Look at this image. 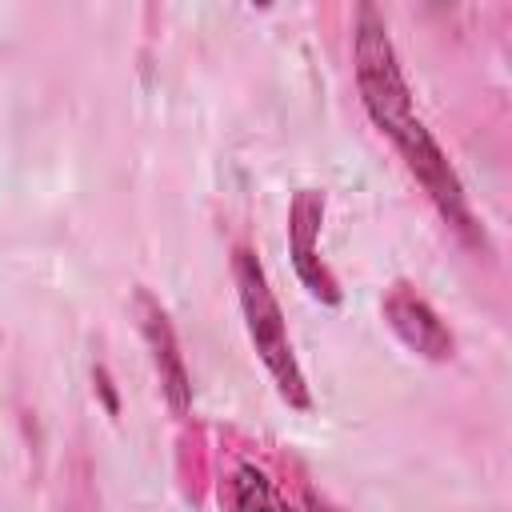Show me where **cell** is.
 <instances>
[{"mask_svg":"<svg viewBox=\"0 0 512 512\" xmlns=\"http://www.w3.org/2000/svg\"><path fill=\"white\" fill-rule=\"evenodd\" d=\"M352 60H356V88H360V104L368 112V120L396 144V152L404 156L408 172L420 180V188L428 192V200L440 208V216L468 240V244H484V232L468 208L464 184L456 176V168L448 164L444 148L436 144V136L424 128V120L412 108V92L408 80L400 72L392 36L384 16L372 4L356 8V32H352Z\"/></svg>","mask_w":512,"mask_h":512,"instance_id":"obj_1","label":"cell"},{"mask_svg":"<svg viewBox=\"0 0 512 512\" xmlns=\"http://www.w3.org/2000/svg\"><path fill=\"white\" fill-rule=\"evenodd\" d=\"M136 316H140V332H144V344L152 352V364H156L160 392H164L168 408L172 412H188V404H192V380H188V368H184L176 332L168 324V312L140 288L136 292Z\"/></svg>","mask_w":512,"mask_h":512,"instance_id":"obj_5","label":"cell"},{"mask_svg":"<svg viewBox=\"0 0 512 512\" xmlns=\"http://www.w3.org/2000/svg\"><path fill=\"white\" fill-rule=\"evenodd\" d=\"M228 508L232 512H292L288 500L268 480V472L256 464H236L228 480Z\"/></svg>","mask_w":512,"mask_h":512,"instance_id":"obj_6","label":"cell"},{"mask_svg":"<svg viewBox=\"0 0 512 512\" xmlns=\"http://www.w3.org/2000/svg\"><path fill=\"white\" fill-rule=\"evenodd\" d=\"M320 224H324V192L316 188H300L292 196V208H288V256H292V268L300 276V284L308 288L312 300L320 304H340V284L336 276L328 272V264L320 260Z\"/></svg>","mask_w":512,"mask_h":512,"instance_id":"obj_3","label":"cell"},{"mask_svg":"<svg viewBox=\"0 0 512 512\" xmlns=\"http://www.w3.org/2000/svg\"><path fill=\"white\" fill-rule=\"evenodd\" d=\"M96 380H100V392H104V400H108V412H116V396H112V380H108V372L96 368Z\"/></svg>","mask_w":512,"mask_h":512,"instance_id":"obj_7","label":"cell"},{"mask_svg":"<svg viewBox=\"0 0 512 512\" xmlns=\"http://www.w3.org/2000/svg\"><path fill=\"white\" fill-rule=\"evenodd\" d=\"M232 280H236V296H240V312H244V328H248V340L260 356V364L268 368L280 400L288 408H300L308 412L312 408V392H308V380L300 372V360L292 352V340H288V328H284V312L268 288V276H264V264L256 260L252 248H236L232 252Z\"/></svg>","mask_w":512,"mask_h":512,"instance_id":"obj_2","label":"cell"},{"mask_svg":"<svg viewBox=\"0 0 512 512\" xmlns=\"http://www.w3.org/2000/svg\"><path fill=\"white\" fill-rule=\"evenodd\" d=\"M384 320L400 336V344L412 348L424 360H448L452 348H456V340L444 328V320L436 316V308L424 296H416L408 284H392L388 288V296H384Z\"/></svg>","mask_w":512,"mask_h":512,"instance_id":"obj_4","label":"cell"},{"mask_svg":"<svg viewBox=\"0 0 512 512\" xmlns=\"http://www.w3.org/2000/svg\"><path fill=\"white\" fill-rule=\"evenodd\" d=\"M304 504H308V512H336L328 500H320L316 492H304Z\"/></svg>","mask_w":512,"mask_h":512,"instance_id":"obj_8","label":"cell"}]
</instances>
